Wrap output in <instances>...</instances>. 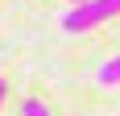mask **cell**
<instances>
[{"instance_id": "obj_1", "label": "cell", "mask_w": 120, "mask_h": 116, "mask_svg": "<svg viewBox=\"0 0 120 116\" xmlns=\"http://www.w3.org/2000/svg\"><path fill=\"white\" fill-rule=\"evenodd\" d=\"M112 17H120V0H83L62 17V29L66 33H87V29L112 21Z\"/></svg>"}, {"instance_id": "obj_5", "label": "cell", "mask_w": 120, "mask_h": 116, "mask_svg": "<svg viewBox=\"0 0 120 116\" xmlns=\"http://www.w3.org/2000/svg\"><path fill=\"white\" fill-rule=\"evenodd\" d=\"M71 4H83V0H71Z\"/></svg>"}, {"instance_id": "obj_4", "label": "cell", "mask_w": 120, "mask_h": 116, "mask_svg": "<svg viewBox=\"0 0 120 116\" xmlns=\"http://www.w3.org/2000/svg\"><path fill=\"white\" fill-rule=\"evenodd\" d=\"M4 91H8V87H4V79H0V108H4Z\"/></svg>"}, {"instance_id": "obj_3", "label": "cell", "mask_w": 120, "mask_h": 116, "mask_svg": "<svg viewBox=\"0 0 120 116\" xmlns=\"http://www.w3.org/2000/svg\"><path fill=\"white\" fill-rule=\"evenodd\" d=\"M21 116H54V112H50V108L41 104V100H33V95H29V100L21 104Z\"/></svg>"}, {"instance_id": "obj_2", "label": "cell", "mask_w": 120, "mask_h": 116, "mask_svg": "<svg viewBox=\"0 0 120 116\" xmlns=\"http://www.w3.org/2000/svg\"><path fill=\"white\" fill-rule=\"evenodd\" d=\"M99 83H104V87H116L120 83V54H112L108 62L99 66Z\"/></svg>"}]
</instances>
